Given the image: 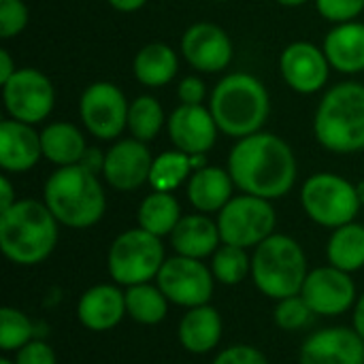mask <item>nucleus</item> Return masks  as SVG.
Listing matches in <instances>:
<instances>
[{
    "instance_id": "1",
    "label": "nucleus",
    "mask_w": 364,
    "mask_h": 364,
    "mask_svg": "<svg viewBox=\"0 0 364 364\" xmlns=\"http://www.w3.org/2000/svg\"><path fill=\"white\" fill-rule=\"evenodd\" d=\"M228 173L243 194L275 200L292 190L296 181V158L282 136L256 132L239 139L232 147Z\"/></svg>"
},
{
    "instance_id": "2",
    "label": "nucleus",
    "mask_w": 364,
    "mask_h": 364,
    "mask_svg": "<svg viewBox=\"0 0 364 364\" xmlns=\"http://www.w3.org/2000/svg\"><path fill=\"white\" fill-rule=\"evenodd\" d=\"M58 220L41 200L23 198L0 213V250L13 264L34 267L58 243Z\"/></svg>"
},
{
    "instance_id": "3",
    "label": "nucleus",
    "mask_w": 364,
    "mask_h": 364,
    "mask_svg": "<svg viewBox=\"0 0 364 364\" xmlns=\"http://www.w3.org/2000/svg\"><path fill=\"white\" fill-rule=\"evenodd\" d=\"M43 203L60 224L75 230L98 224L107 209L102 183L83 164L60 166L51 173L43 188Z\"/></svg>"
},
{
    "instance_id": "4",
    "label": "nucleus",
    "mask_w": 364,
    "mask_h": 364,
    "mask_svg": "<svg viewBox=\"0 0 364 364\" xmlns=\"http://www.w3.org/2000/svg\"><path fill=\"white\" fill-rule=\"evenodd\" d=\"M209 111L224 134L243 139L260 132L269 117L271 100L260 79L247 73H232L215 85Z\"/></svg>"
},
{
    "instance_id": "5",
    "label": "nucleus",
    "mask_w": 364,
    "mask_h": 364,
    "mask_svg": "<svg viewBox=\"0 0 364 364\" xmlns=\"http://www.w3.org/2000/svg\"><path fill=\"white\" fill-rule=\"evenodd\" d=\"M318 143L335 154L364 149V85L346 81L331 87L314 117Z\"/></svg>"
},
{
    "instance_id": "6",
    "label": "nucleus",
    "mask_w": 364,
    "mask_h": 364,
    "mask_svg": "<svg viewBox=\"0 0 364 364\" xmlns=\"http://www.w3.org/2000/svg\"><path fill=\"white\" fill-rule=\"evenodd\" d=\"M307 256L299 241L288 235H271L252 256V279L256 288L275 301L296 296L307 279Z\"/></svg>"
},
{
    "instance_id": "7",
    "label": "nucleus",
    "mask_w": 364,
    "mask_h": 364,
    "mask_svg": "<svg viewBox=\"0 0 364 364\" xmlns=\"http://www.w3.org/2000/svg\"><path fill=\"white\" fill-rule=\"evenodd\" d=\"M164 260V245L160 237L139 226L115 237L109 247L107 267L117 286L130 288L156 279Z\"/></svg>"
},
{
    "instance_id": "8",
    "label": "nucleus",
    "mask_w": 364,
    "mask_h": 364,
    "mask_svg": "<svg viewBox=\"0 0 364 364\" xmlns=\"http://www.w3.org/2000/svg\"><path fill=\"white\" fill-rule=\"evenodd\" d=\"M301 205L324 228H339L354 222L363 207L356 186L335 173L311 175L301 190Z\"/></svg>"
},
{
    "instance_id": "9",
    "label": "nucleus",
    "mask_w": 364,
    "mask_h": 364,
    "mask_svg": "<svg viewBox=\"0 0 364 364\" xmlns=\"http://www.w3.org/2000/svg\"><path fill=\"white\" fill-rule=\"evenodd\" d=\"M277 215L271 200L243 194L230 198V203L218 215V228L222 243L237 247H258L264 239L275 235Z\"/></svg>"
},
{
    "instance_id": "10",
    "label": "nucleus",
    "mask_w": 364,
    "mask_h": 364,
    "mask_svg": "<svg viewBox=\"0 0 364 364\" xmlns=\"http://www.w3.org/2000/svg\"><path fill=\"white\" fill-rule=\"evenodd\" d=\"M156 282L173 305L186 309L209 305L215 286V277L203 260L179 254L164 260Z\"/></svg>"
},
{
    "instance_id": "11",
    "label": "nucleus",
    "mask_w": 364,
    "mask_h": 364,
    "mask_svg": "<svg viewBox=\"0 0 364 364\" xmlns=\"http://www.w3.org/2000/svg\"><path fill=\"white\" fill-rule=\"evenodd\" d=\"M128 100L124 92L109 83L96 81L81 94L79 115L90 134L102 141L117 139L124 128H128Z\"/></svg>"
},
{
    "instance_id": "12",
    "label": "nucleus",
    "mask_w": 364,
    "mask_h": 364,
    "mask_svg": "<svg viewBox=\"0 0 364 364\" xmlns=\"http://www.w3.org/2000/svg\"><path fill=\"white\" fill-rule=\"evenodd\" d=\"M4 109L11 119L38 124L49 117L55 102V92L47 75L36 68H17L2 85Z\"/></svg>"
},
{
    "instance_id": "13",
    "label": "nucleus",
    "mask_w": 364,
    "mask_h": 364,
    "mask_svg": "<svg viewBox=\"0 0 364 364\" xmlns=\"http://www.w3.org/2000/svg\"><path fill=\"white\" fill-rule=\"evenodd\" d=\"M301 296L314 311V316L335 318L346 314L356 303V284L350 273L328 264L309 271Z\"/></svg>"
},
{
    "instance_id": "14",
    "label": "nucleus",
    "mask_w": 364,
    "mask_h": 364,
    "mask_svg": "<svg viewBox=\"0 0 364 364\" xmlns=\"http://www.w3.org/2000/svg\"><path fill=\"white\" fill-rule=\"evenodd\" d=\"M181 53L192 68L200 73H220L232 60V41L224 28L200 21L183 32Z\"/></svg>"
},
{
    "instance_id": "15",
    "label": "nucleus",
    "mask_w": 364,
    "mask_h": 364,
    "mask_svg": "<svg viewBox=\"0 0 364 364\" xmlns=\"http://www.w3.org/2000/svg\"><path fill=\"white\" fill-rule=\"evenodd\" d=\"M154 158L139 139H122L105 154L102 175L107 183L119 192H132L149 181Z\"/></svg>"
},
{
    "instance_id": "16",
    "label": "nucleus",
    "mask_w": 364,
    "mask_h": 364,
    "mask_svg": "<svg viewBox=\"0 0 364 364\" xmlns=\"http://www.w3.org/2000/svg\"><path fill=\"white\" fill-rule=\"evenodd\" d=\"M331 62L314 43H292L282 51L279 70L284 81L299 94H316L328 81Z\"/></svg>"
},
{
    "instance_id": "17",
    "label": "nucleus",
    "mask_w": 364,
    "mask_h": 364,
    "mask_svg": "<svg viewBox=\"0 0 364 364\" xmlns=\"http://www.w3.org/2000/svg\"><path fill=\"white\" fill-rule=\"evenodd\" d=\"M301 364H364V339L346 326L314 333L301 348Z\"/></svg>"
},
{
    "instance_id": "18",
    "label": "nucleus",
    "mask_w": 364,
    "mask_h": 364,
    "mask_svg": "<svg viewBox=\"0 0 364 364\" xmlns=\"http://www.w3.org/2000/svg\"><path fill=\"white\" fill-rule=\"evenodd\" d=\"M218 124L209 109L203 105H181L171 113L168 119V136L175 149L196 156L207 154L218 139Z\"/></svg>"
},
{
    "instance_id": "19",
    "label": "nucleus",
    "mask_w": 364,
    "mask_h": 364,
    "mask_svg": "<svg viewBox=\"0 0 364 364\" xmlns=\"http://www.w3.org/2000/svg\"><path fill=\"white\" fill-rule=\"evenodd\" d=\"M126 314V292L117 284H98L85 290L77 303V318L81 326L94 333L115 328Z\"/></svg>"
},
{
    "instance_id": "20",
    "label": "nucleus",
    "mask_w": 364,
    "mask_h": 364,
    "mask_svg": "<svg viewBox=\"0 0 364 364\" xmlns=\"http://www.w3.org/2000/svg\"><path fill=\"white\" fill-rule=\"evenodd\" d=\"M41 158V134L32 124L17 119H4L0 124V166L6 173H26Z\"/></svg>"
},
{
    "instance_id": "21",
    "label": "nucleus",
    "mask_w": 364,
    "mask_h": 364,
    "mask_svg": "<svg viewBox=\"0 0 364 364\" xmlns=\"http://www.w3.org/2000/svg\"><path fill=\"white\" fill-rule=\"evenodd\" d=\"M222 237L218 222L209 220L205 213L183 215L175 230L171 232V245L175 254L203 260L207 256H213L220 247Z\"/></svg>"
},
{
    "instance_id": "22",
    "label": "nucleus",
    "mask_w": 364,
    "mask_h": 364,
    "mask_svg": "<svg viewBox=\"0 0 364 364\" xmlns=\"http://www.w3.org/2000/svg\"><path fill=\"white\" fill-rule=\"evenodd\" d=\"M179 343L190 354H209L222 341V316L211 305L188 309L177 328Z\"/></svg>"
},
{
    "instance_id": "23",
    "label": "nucleus",
    "mask_w": 364,
    "mask_h": 364,
    "mask_svg": "<svg viewBox=\"0 0 364 364\" xmlns=\"http://www.w3.org/2000/svg\"><path fill=\"white\" fill-rule=\"evenodd\" d=\"M235 181L228 171L220 166H205L188 179V200L200 213L222 211L232 198Z\"/></svg>"
},
{
    "instance_id": "24",
    "label": "nucleus",
    "mask_w": 364,
    "mask_h": 364,
    "mask_svg": "<svg viewBox=\"0 0 364 364\" xmlns=\"http://www.w3.org/2000/svg\"><path fill=\"white\" fill-rule=\"evenodd\" d=\"M324 53L331 66L339 73L364 70V23L346 21L333 28L324 38Z\"/></svg>"
},
{
    "instance_id": "25",
    "label": "nucleus",
    "mask_w": 364,
    "mask_h": 364,
    "mask_svg": "<svg viewBox=\"0 0 364 364\" xmlns=\"http://www.w3.org/2000/svg\"><path fill=\"white\" fill-rule=\"evenodd\" d=\"M41 147H43V158L58 166H73L81 164L87 145L81 134V130L68 122H55L49 124L41 132Z\"/></svg>"
},
{
    "instance_id": "26",
    "label": "nucleus",
    "mask_w": 364,
    "mask_h": 364,
    "mask_svg": "<svg viewBox=\"0 0 364 364\" xmlns=\"http://www.w3.org/2000/svg\"><path fill=\"white\" fill-rule=\"evenodd\" d=\"M177 68H179L177 53L164 43L145 45L136 53L132 64L136 81L147 87H162L171 83V79L177 75Z\"/></svg>"
},
{
    "instance_id": "27",
    "label": "nucleus",
    "mask_w": 364,
    "mask_h": 364,
    "mask_svg": "<svg viewBox=\"0 0 364 364\" xmlns=\"http://www.w3.org/2000/svg\"><path fill=\"white\" fill-rule=\"evenodd\" d=\"M136 218H139V226L143 230L162 239L175 230V226L179 224V220L183 215H181V207H179L177 198L171 192L154 190L141 203Z\"/></svg>"
},
{
    "instance_id": "28",
    "label": "nucleus",
    "mask_w": 364,
    "mask_h": 364,
    "mask_svg": "<svg viewBox=\"0 0 364 364\" xmlns=\"http://www.w3.org/2000/svg\"><path fill=\"white\" fill-rule=\"evenodd\" d=\"M328 262L346 273L360 271L364 267V226L350 222L335 228L326 245Z\"/></svg>"
},
{
    "instance_id": "29",
    "label": "nucleus",
    "mask_w": 364,
    "mask_h": 364,
    "mask_svg": "<svg viewBox=\"0 0 364 364\" xmlns=\"http://www.w3.org/2000/svg\"><path fill=\"white\" fill-rule=\"evenodd\" d=\"M168 305L171 301L164 296L158 284L151 286L147 282V284L130 286L126 290V314L143 326L160 324L168 316Z\"/></svg>"
},
{
    "instance_id": "30",
    "label": "nucleus",
    "mask_w": 364,
    "mask_h": 364,
    "mask_svg": "<svg viewBox=\"0 0 364 364\" xmlns=\"http://www.w3.org/2000/svg\"><path fill=\"white\" fill-rule=\"evenodd\" d=\"M192 173H194V168H192L190 156L179 149H173V151H164L158 158H154L149 183L158 192H173L188 177H192Z\"/></svg>"
},
{
    "instance_id": "31",
    "label": "nucleus",
    "mask_w": 364,
    "mask_h": 364,
    "mask_svg": "<svg viewBox=\"0 0 364 364\" xmlns=\"http://www.w3.org/2000/svg\"><path fill=\"white\" fill-rule=\"evenodd\" d=\"M164 126V109L154 96H139L128 109V130L134 139L147 143L158 136Z\"/></svg>"
},
{
    "instance_id": "32",
    "label": "nucleus",
    "mask_w": 364,
    "mask_h": 364,
    "mask_svg": "<svg viewBox=\"0 0 364 364\" xmlns=\"http://www.w3.org/2000/svg\"><path fill=\"white\" fill-rule=\"evenodd\" d=\"M211 273L215 282L224 286H237L247 275H252V258L243 247L222 243L211 260Z\"/></svg>"
},
{
    "instance_id": "33",
    "label": "nucleus",
    "mask_w": 364,
    "mask_h": 364,
    "mask_svg": "<svg viewBox=\"0 0 364 364\" xmlns=\"http://www.w3.org/2000/svg\"><path fill=\"white\" fill-rule=\"evenodd\" d=\"M34 326L30 318L15 309V307H2L0 309V348L2 352H17L26 343L32 341Z\"/></svg>"
},
{
    "instance_id": "34",
    "label": "nucleus",
    "mask_w": 364,
    "mask_h": 364,
    "mask_svg": "<svg viewBox=\"0 0 364 364\" xmlns=\"http://www.w3.org/2000/svg\"><path fill=\"white\" fill-rule=\"evenodd\" d=\"M311 316H314V311L309 309V305L305 303V299L301 294L277 301V307H275V314H273L275 324L282 331H288V333L301 331L303 326H307Z\"/></svg>"
},
{
    "instance_id": "35",
    "label": "nucleus",
    "mask_w": 364,
    "mask_h": 364,
    "mask_svg": "<svg viewBox=\"0 0 364 364\" xmlns=\"http://www.w3.org/2000/svg\"><path fill=\"white\" fill-rule=\"evenodd\" d=\"M28 23V9L21 0H0V36L13 38Z\"/></svg>"
},
{
    "instance_id": "36",
    "label": "nucleus",
    "mask_w": 364,
    "mask_h": 364,
    "mask_svg": "<svg viewBox=\"0 0 364 364\" xmlns=\"http://www.w3.org/2000/svg\"><path fill=\"white\" fill-rule=\"evenodd\" d=\"M316 9L322 17L337 23H346L354 21V17L363 13L364 0H316Z\"/></svg>"
},
{
    "instance_id": "37",
    "label": "nucleus",
    "mask_w": 364,
    "mask_h": 364,
    "mask_svg": "<svg viewBox=\"0 0 364 364\" xmlns=\"http://www.w3.org/2000/svg\"><path fill=\"white\" fill-rule=\"evenodd\" d=\"M213 364H269V360L254 346H230L215 356Z\"/></svg>"
},
{
    "instance_id": "38",
    "label": "nucleus",
    "mask_w": 364,
    "mask_h": 364,
    "mask_svg": "<svg viewBox=\"0 0 364 364\" xmlns=\"http://www.w3.org/2000/svg\"><path fill=\"white\" fill-rule=\"evenodd\" d=\"M15 364H58L55 363V352L49 343L32 339L26 343L21 350L15 352Z\"/></svg>"
},
{
    "instance_id": "39",
    "label": "nucleus",
    "mask_w": 364,
    "mask_h": 364,
    "mask_svg": "<svg viewBox=\"0 0 364 364\" xmlns=\"http://www.w3.org/2000/svg\"><path fill=\"white\" fill-rule=\"evenodd\" d=\"M205 94H207L205 83L198 77H186L179 83V90H177V96H179L181 105H203Z\"/></svg>"
},
{
    "instance_id": "40",
    "label": "nucleus",
    "mask_w": 364,
    "mask_h": 364,
    "mask_svg": "<svg viewBox=\"0 0 364 364\" xmlns=\"http://www.w3.org/2000/svg\"><path fill=\"white\" fill-rule=\"evenodd\" d=\"M15 203H17V198H15V190L9 181V177H0V213L11 209Z\"/></svg>"
},
{
    "instance_id": "41",
    "label": "nucleus",
    "mask_w": 364,
    "mask_h": 364,
    "mask_svg": "<svg viewBox=\"0 0 364 364\" xmlns=\"http://www.w3.org/2000/svg\"><path fill=\"white\" fill-rule=\"evenodd\" d=\"M15 73H17V68L13 64V58L9 53V49H0V83L4 85Z\"/></svg>"
},
{
    "instance_id": "42",
    "label": "nucleus",
    "mask_w": 364,
    "mask_h": 364,
    "mask_svg": "<svg viewBox=\"0 0 364 364\" xmlns=\"http://www.w3.org/2000/svg\"><path fill=\"white\" fill-rule=\"evenodd\" d=\"M81 164L87 166L90 171L98 173V171H102V166H105V156H102L98 149H87L85 156H83V160H81Z\"/></svg>"
},
{
    "instance_id": "43",
    "label": "nucleus",
    "mask_w": 364,
    "mask_h": 364,
    "mask_svg": "<svg viewBox=\"0 0 364 364\" xmlns=\"http://www.w3.org/2000/svg\"><path fill=\"white\" fill-rule=\"evenodd\" d=\"M147 0H109V4L115 9V11H122V13H132V11H139Z\"/></svg>"
},
{
    "instance_id": "44",
    "label": "nucleus",
    "mask_w": 364,
    "mask_h": 364,
    "mask_svg": "<svg viewBox=\"0 0 364 364\" xmlns=\"http://www.w3.org/2000/svg\"><path fill=\"white\" fill-rule=\"evenodd\" d=\"M354 331L364 339V294L356 301L354 307Z\"/></svg>"
},
{
    "instance_id": "45",
    "label": "nucleus",
    "mask_w": 364,
    "mask_h": 364,
    "mask_svg": "<svg viewBox=\"0 0 364 364\" xmlns=\"http://www.w3.org/2000/svg\"><path fill=\"white\" fill-rule=\"evenodd\" d=\"M279 4H284V6H301V4H305L307 0H277Z\"/></svg>"
},
{
    "instance_id": "46",
    "label": "nucleus",
    "mask_w": 364,
    "mask_h": 364,
    "mask_svg": "<svg viewBox=\"0 0 364 364\" xmlns=\"http://www.w3.org/2000/svg\"><path fill=\"white\" fill-rule=\"evenodd\" d=\"M356 192H358V198H360V205H364V179L356 186Z\"/></svg>"
},
{
    "instance_id": "47",
    "label": "nucleus",
    "mask_w": 364,
    "mask_h": 364,
    "mask_svg": "<svg viewBox=\"0 0 364 364\" xmlns=\"http://www.w3.org/2000/svg\"><path fill=\"white\" fill-rule=\"evenodd\" d=\"M0 364H15V360H9V358H2V360H0Z\"/></svg>"
},
{
    "instance_id": "48",
    "label": "nucleus",
    "mask_w": 364,
    "mask_h": 364,
    "mask_svg": "<svg viewBox=\"0 0 364 364\" xmlns=\"http://www.w3.org/2000/svg\"><path fill=\"white\" fill-rule=\"evenodd\" d=\"M215 2H224V0H215Z\"/></svg>"
}]
</instances>
